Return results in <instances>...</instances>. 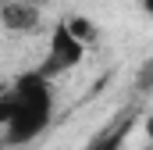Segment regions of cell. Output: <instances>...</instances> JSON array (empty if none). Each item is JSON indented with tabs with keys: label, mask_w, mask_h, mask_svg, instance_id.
<instances>
[{
	"label": "cell",
	"mask_w": 153,
	"mask_h": 150,
	"mask_svg": "<svg viewBox=\"0 0 153 150\" xmlns=\"http://www.w3.org/2000/svg\"><path fill=\"white\" fill-rule=\"evenodd\" d=\"M89 32L93 25L85 18H61L53 29H50V39H46V54L32 72L46 82H53L57 75H68L71 68L82 64L85 50H89Z\"/></svg>",
	"instance_id": "obj_2"
},
{
	"label": "cell",
	"mask_w": 153,
	"mask_h": 150,
	"mask_svg": "<svg viewBox=\"0 0 153 150\" xmlns=\"http://www.w3.org/2000/svg\"><path fill=\"white\" fill-rule=\"evenodd\" d=\"M0 22L11 32H29V29L39 25V11H36V4H29V0H11V4L0 7Z\"/></svg>",
	"instance_id": "obj_3"
},
{
	"label": "cell",
	"mask_w": 153,
	"mask_h": 150,
	"mask_svg": "<svg viewBox=\"0 0 153 150\" xmlns=\"http://www.w3.org/2000/svg\"><path fill=\"white\" fill-rule=\"evenodd\" d=\"M53 122V86L36 72H25L0 93V143L29 147Z\"/></svg>",
	"instance_id": "obj_1"
}]
</instances>
